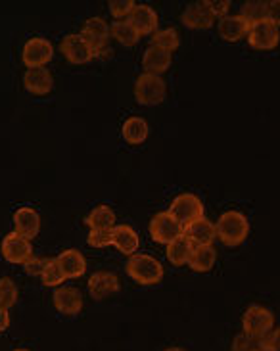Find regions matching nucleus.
I'll use <instances>...</instances> for the list:
<instances>
[{"label":"nucleus","mask_w":280,"mask_h":351,"mask_svg":"<svg viewBox=\"0 0 280 351\" xmlns=\"http://www.w3.org/2000/svg\"><path fill=\"white\" fill-rule=\"evenodd\" d=\"M217 238L223 242L224 246L234 247L246 242L250 234V221L240 211H224L217 221Z\"/></svg>","instance_id":"nucleus-1"},{"label":"nucleus","mask_w":280,"mask_h":351,"mask_svg":"<svg viewBox=\"0 0 280 351\" xmlns=\"http://www.w3.org/2000/svg\"><path fill=\"white\" fill-rule=\"evenodd\" d=\"M127 275L131 276L137 285H159L163 278V265L156 257L148 256V254H135L127 261Z\"/></svg>","instance_id":"nucleus-2"},{"label":"nucleus","mask_w":280,"mask_h":351,"mask_svg":"<svg viewBox=\"0 0 280 351\" xmlns=\"http://www.w3.org/2000/svg\"><path fill=\"white\" fill-rule=\"evenodd\" d=\"M242 332L257 340H265L275 328V315L261 305H250L242 315Z\"/></svg>","instance_id":"nucleus-3"},{"label":"nucleus","mask_w":280,"mask_h":351,"mask_svg":"<svg viewBox=\"0 0 280 351\" xmlns=\"http://www.w3.org/2000/svg\"><path fill=\"white\" fill-rule=\"evenodd\" d=\"M167 96V83L163 77L142 73L135 83V100L140 106H158Z\"/></svg>","instance_id":"nucleus-4"},{"label":"nucleus","mask_w":280,"mask_h":351,"mask_svg":"<svg viewBox=\"0 0 280 351\" xmlns=\"http://www.w3.org/2000/svg\"><path fill=\"white\" fill-rule=\"evenodd\" d=\"M148 230L150 237H152L154 242L165 244V246H169L173 240H177L178 237L185 234V227H183L169 211L156 213V215L152 217V221H150Z\"/></svg>","instance_id":"nucleus-5"},{"label":"nucleus","mask_w":280,"mask_h":351,"mask_svg":"<svg viewBox=\"0 0 280 351\" xmlns=\"http://www.w3.org/2000/svg\"><path fill=\"white\" fill-rule=\"evenodd\" d=\"M169 213L177 219L183 227H188L190 223H194L198 219L204 217V204L198 198L196 194H178L177 198L171 202Z\"/></svg>","instance_id":"nucleus-6"},{"label":"nucleus","mask_w":280,"mask_h":351,"mask_svg":"<svg viewBox=\"0 0 280 351\" xmlns=\"http://www.w3.org/2000/svg\"><path fill=\"white\" fill-rule=\"evenodd\" d=\"M0 252H2V257L8 263H14V265H25L29 259L35 256L33 254V246H31V240L18 234L16 230H12V232H8L4 237Z\"/></svg>","instance_id":"nucleus-7"},{"label":"nucleus","mask_w":280,"mask_h":351,"mask_svg":"<svg viewBox=\"0 0 280 351\" xmlns=\"http://www.w3.org/2000/svg\"><path fill=\"white\" fill-rule=\"evenodd\" d=\"M81 37L89 43V47L93 48L94 58L100 56L102 52H112V48H108V43H110V25L102 18L86 19L83 29H81Z\"/></svg>","instance_id":"nucleus-8"},{"label":"nucleus","mask_w":280,"mask_h":351,"mask_svg":"<svg viewBox=\"0 0 280 351\" xmlns=\"http://www.w3.org/2000/svg\"><path fill=\"white\" fill-rule=\"evenodd\" d=\"M52 58H54V47L48 38L33 37L23 45L21 60H23V66L27 69L45 67Z\"/></svg>","instance_id":"nucleus-9"},{"label":"nucleus","mask_w":280,"mask_h":351,"mask_svg":"<svg viewBox=\"0 0 280 351\" xmlns=\"http://www.w3.org/2000/svg\"><path fill=\"white\" fill-rule=\"evenodd\" d=\"M248 43L253 50H272V48L279 47L280 43V29L269 21V19H263L259 23H253L250 25V33H248Z\"/></svg>","instance_id":"nucleus-10"},{"label":"nucleus","mask_w":280,"mask_h":351,"mask_svg":"<svg viewBox=\"0 0 280 351\" xmlns=\"http://www.w3.org/2000/svg\"><path fill=\"white\" fill-rule=\"evenodd\" d=\"M60 52L64 54L69 64H75V66H83V64H89L94 58L93 48L89 47V43L79 35H67L64 37V40L60 43Z\"/></svg>","instance_id":"nucleus-11"},{"label":"nucleus","mask_w":280,"mask_h":351,"mask_svg":"<svg viewBox=\"0 0 280 351\" xmlns=\"http://www.w3.org/2000/svg\"><path fill=\"white\" fill-rule=\"evenodd\" d=\"M52 302H54L58 313L67 315V317H75V315L81 313V309H83V295L73 286H60V288H56V292L52 295Z\"/></svg>","instance_id":"nucleus-12"},{"label":"nucleus","mask_w":280,"mask_h":351,"mask_svg":"<svg viewBox=\"0 0 280 351\" xmlns=\"http://www.w3.org/2000/svg\"><path fill=\"white\" fill-rule=\"evenodd\" d=\"M171 62H173V54L167 52V50H163V48L154 47V45H150L144 50V56H142L144 73H150V75L161 77V73H165L171 67Z\"/></svg>","instance_id":"nucleus-13"},{"label":"nucleus","mask_w":280,"mask_h":351,"mask_svg":"<svg viewBox=\"0 0 280 351\" xmlns=\"http://www.w3.org/2000/svg\"><path fill=\"white\" fill-rule=\"evenodd\" d=\"M119 278L115 273H108V271H98L89 278V292L94 300H104L108 295L117 294L119 292Z\"/></svg>","instance_id":"nucleus-14"},{"label":"nucleus","mask_w":280,"mask_h":351,"mask_svg":"<svg viewBox=\"0 0 280 351\" xmlns=\"http://www.w3.org/2000/svg\"><path fill=\"white\" fill-rule=\"evenodd\" d=\"M112 246L123 256L132 257L140 247V238L131 225H115L112 230Z\"/></svg>","instance_id":"nucleus-15"},{"label":"nucleus","mask_w":280,"mask_h":351,"mask_svg":"<svg viewBox=\"0 0 280 351\" xmlns=\"http://www.w3.org/2000/svg\"><path fill=\"white\" fill-rule=\"evenodd\" d=\"M185 237L190 240V244L196 246H211L213 240L217 238V228L209 221V219L202 217L190 223L188 227H185Z\"/></svg>","instance_id":"nucleus-16"},{"label":"nucleus","mask_w":280,"mask_h":351,"mask_svg":"<svg viewBox=\"0 0 280 351\" xmlns=\"http://www.w3.org/2000/svg\"><path fill=\"white\" fill-rule=\"evenodd\" d=\"M23 86L25 90L35 96H45L52 90L54 86V79L52 73L47 67H35V69H27L23 75Z\"/></svg>","instance_id":"nucleus-17"},{"label":"nucleus","mask_w":280,"mask_h":351,"mask_svg":"<svg viewBox=\"0 0 280 351\" xmlns=\"http://www.w3.org/2000/svg\"><path fill=\"white\" fill-rule=\"evenodd\" d=\"M129 21L132 23V27L139 31L140 37L154 35L158 31V14L148 4H137L131 12V16H129Z\"/></svg>","instance_id":"nucleus-18"},{"label":"nucleus","mask_w":280,"mask_h":351,"mask_svg":"<svg viewBox=\"0 0 280 351\" xmlns=\"http://www.w3.org/2000/svg\"><path fill=\"white\" fill-rule=\"evenodd\" d=\"M14 230L27 240H33L40 230V215L33 208H19L14 213Z\"/></svg>","instance_id":"nucleus-19"},{"label":"nucleus","mask_w":280,"mask_h":351,"mask_svg":"<svg viewBox=\"0 0 280 351\" xmlns=\"http://www.w3.org/2000/svg\"><path fill=\"white\" fill-rule=\"evenodd\" d=\"M217 31H219V37L223 38V40H226V43H236L240 38L248 37L250 23L240 14L238 16H226V18L219 19Z\"/></svg>","instance_id":"nucleus-20"},{"label":"nucleus","mask_w":280,"mask_h":351,"mask_svg":"<svg viewBox=\"0 0 280 351\" xmlns=\"http://www.w3.org/2000/svg\"><path fill=\"white\" fill-rule=\"evenodd\" d=\"M180 21L188 29H209L213 27L215 18L209 14V10L206 8V2H194V4L187 6V10L183 12Z\"/></svg>","instance_id":"nucleus-21"},{"label":"nucleus","mask_w":280,"mask_h":351,"mask_svg":"<svg viewBox=\"0 0 280 351\" xmlns=\"http://www.w3.org/2000/svg\"><path fill=\"white\" fill-rule=\"evenodd\" d=\"M56 261L58 265L62 267L66 278H79V276H83L86 273V259L79 250H73V247L64 250L56 257Z\"/></svg>","instance_id":"nucleus-22"},{"label":"nucleus","mask_w":280,"mask_h":351,"mask_svg":"<svg viewBox=\"0 0 280 351\" xmlns=\"http://www.w3.org/2000/svg\"><path fill=\"white\" fill-rule=\"evenodd\" d=\"M217 263V250L213 246L192 247V254L188 259V267L194 273H209Z\"/></svg>","instance_id":"nucleus-23"},{"label":"nucleus","mask_w":280,"mask_h":351,"mask_svg":"<svg viewBox=\"0 0 280 351\" xmlns=\"http://www.w3.org/2000/svg\"><path fill=\"white\" fill-rule=\"evenodd\" d=\"M148 131L150 127L144 117H129L121 127L123 138L131 146H139V144L144 143L148 138Z\"/></svg>","instance_id":"nucleus-24"},{"label":"nucleus","mask_w":280,"mask_h":351,"mask_svg":"<svg viewBox=\"0 0 280 351\" xmlns=\"http://www.w3.org/2000/svg\"><path fill=\"white\" fill-rule=\"evenodd\" d=\"M115 221H117L115 219V211L110 206H98V208H94L86 215V219H84L86 227L91 228V230H112L117 225Z\"/></svg>","instance_id":"nucleus-25"},{"label":"nucleus","mask_w":280,"mask_h":351,"mask_svg":"<svg viewBox=\"0 0 280 351\" xmlns=\"http://www.w3.org/2000/svg\"><path fill=\"white\" fill-rule=\"evenodd\" d=\"M110 35H112L123 47H135L140 40V33L132 27L129 19H117L110 25Z\"/></svg>","instance_id":"nucleus-26"},{"label":"nucleus","mask_w":280,"mask_h":351,"mask_svg":"<svg viewBox=\"0 0 280 351\" xmlns=\"http://www.w3.org/2000/svg\"><path fill=\"white\" fill-rule=\"evenodd\" d=\"M192 247L194 246L190 244V240H188L185 234L178 237L177 240H173L167 246V252H165L169 263L175 267L188 265V259H190V254H192Z\"/></svg>","instance_id":"nucleus-27"},{"label":"nucleus","mask_w":280,"mask_h":351,"mask_svg":"<svg viewBox=\"0 0 280 351\" xmlns=\"http://www.w3.org/2000/svg\"><path fill=\"white\" fill-rule=\"evenodd\" d=\"M267 10H269V2H263V0H250V2H244L242 4L240 16H242L250 25H253V23H259L263 19H267Z\"/></svg>","instance_id":"nucleus-28"},{"label":"nucleus","mask_w":280,"mask_h":351,"mask_svg":"<svg viewBox=\"0 0 280 351\" xmlns=\"http://www.w3.org/2000/svg\"><path fill=\"white\" fill-rule=\"evenodd\" d=\"M152 45L154 47L163 48V50H167V52H175L180 45V38H178L177 29L167 27V29H158L156 33H154V37H152Z\"/></svg>","instance_id":"nucleus-29"},{"label":"nucleus","mask_w":280,"mask_h":351,"mask_svg":"<svg viewBox=\"0 0 280 351\" xmlns=\"http://www.w3.org/2000/svg\"><path fill=\"white\" fill-rule=\"evenodd\" d=\"M18 298L19 292L16 282L10 276L0 278V307L2 309H12L14 305L18 304Z\"/></svg>","instance_id":"nucleus-30"},{"label":"nucleus","mask_w":280,"mask_h":351,"mask_svg":"<svg viewBox=\"0 0 280 351\" xmlns=\"http://www.w3.org/2000/svg\"><path fill=\"white\" fill-rule=\"evenodd\" d=\"M40 280L48 288H60L66 282V275H64L62 267L58 265L56 259H48V265L45 267V273L40 276Z\"/></svg>","instance_id":"nucleus-31"},{"label":"nucleus","mask_w":280,"mask_h":351,"mask_svg":"<svg viewBox=\"0 0 280 351\" xmlns=\"http://www.w3.org/2000/svg\"><path fill=\"white\" fill-rule=\"evenodd\" d=\"M263 346V340H257L253 336H248L246 332H240L234 336L233 351H259Z\"/></svg>","instance_id":"nucleus-32"},{"label":"nucleus","mask_w":280,"mask_h":351,"mask_svg":"<svg viewBox=\"0 0 280 351\" xmlns=\"http://www.w3.org/2000/svg\"><path fill=\"white\" fill-rule=\"evenodd\" d=\"M108 6H110V14L115 19H129L137 2L135 0H110Z\"/></svg>","instance_id":"nucleus-33"},{"label":"nucleus","mask_w":280,"mask_h":351,"mask_svg":"<svg viewBox=\"0 0 280 351\" xmlns=\"http://www.w3.org/2000/svg\"><path fill=\"white\" fill-rule=\"evenodd\" d=\"M112 230H89L86 244H89L91 247L112 246Z\"/></svg>","instance_id":"nucleus-34"},{"label":"nucleus","mask_w":280,"mask_h":351,"mask_svg":"<svg viewBox=\"0 0 280 351\" xmlns=\"http://www.w3.org/2000/svg\"><path fill=\"white\" fill-rule=\"evenodd\" d=\"M204 2H206V8L209 10V14L215 19H223L229 16L231 0H204Z\"/></svg>","instance_id":"nucleus-35"},{"label":"nucleus","mask_w":280,"mask_h":351,"mask_svg":"<svg viewBox=\"0 0 280 351\" xmlns=\"http://www.w3.org/2000/svg\"><path fill=\"white\" fill-rule=\"evenodd\" d=\"M47 265H48V259L33 256L31 259H29L27 263L23 265V269H25V273H27L29 276H43V273H45V267Z\"/></svg>","instance_id":"nucleus-36"},{"label":"nucleus","mask_w":280,"mask_h":351,"mask_svg":"<svg viewBox=\"0 0 280 351\" xmlns=\"http://www.w3.org/2000/svg\"><path fill=\"white\" fill-rule=\"evenodd\" d=\"M267 19H269V21H272V23H275V25L280 29V0H271V2H269Z\"/></svg>","instance_id":"nucleus-37"},{"label":"nucleus","mask_w":280,"mask_h":351,"mask_svg":"<svg viewBox=\"0 0 280 351\" xmlns=\"http://www.w3.org/2000/svg\"><path fill=\"white\" fill-rule=\"evenodd\" d=\"M265 346H269L275 351H280V328H272L271 334L263 340Z\"/></svg>","instance_id":"nucleus-38"},{"label":"nucleus","mask_w":280,"mask_h":351,"mask_svg":"<svg viewBox=\"0 0 280 351\" xmlns=\"http://www.w3.org/2000/svg\"><path fill=\"white\" fill-rule=\"evenodd\" d=\"M8 326H10L8 309H2V307H0V334L4 332V330H8Z\"/></svg>","instance_id":"nucleus-39"},{"label":"nucleus","mask_w":280,"mask_h":351,"mask_svg":"<svg viewBox=\"0 0 280 351\" xmlns=\"http://www.w3.org/2000/svg\"><path fill=\"white\" fill-rule=\"evenodd\" d=\"M259 351H275V350H272V348H269V346H265V343H263L261 350H259Z\"/></svg>","instance_id":"nucleus-40"},{"label":"nucleus","mask_w":280,"mask_h":351,"mask_svg":"<svg viewBox=\"0 0 280 351\" xmlns=\"http://www.w3.org/2000/svg\"><path fill=\"white\" fill-rule=\"evenodd\" d=\"M165 351H185V350H183V348H169V350Z\"/></svg>","instance_id":"nucleus-41"},{"label":"nucleus","mask_w":280,"mask_h":351,"mask_svg":"<svg viewBox=\"0 0 280 351\" xmlns=\"http://www.w3.org/2000/svg\"><path fill=\"white\" fill-rule=\"evenodd\" d=\"M14 351H29V350H14Z\"/></svg>","instance_id":"nucleus-42"}]
</instances>
